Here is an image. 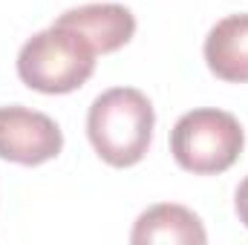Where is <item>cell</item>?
<instances>
[{
  "label": "cell",
  "mask_w": 248,
  "mask_h": 245,
  "mask_svg": "<svg viewBox=\"0 0 248 245\" xmlns=\"http://www.w3.org/2000/svg\"><path fill=\"white\" fill-rule=\"evenodd\" d=\"M63 147L61 127L46 113L26 107H0V159L15 165H44Z\"/></svg>",
  "instance_id": "obj_4"
},
{
  "label": "cell",
  "mask_w": 248,
  "mask_h": 245,
  "mask_svg": "<svg viewBox=\"0 0 248 245\" xmlns=\"http://www.w3.org/2000/svg\"><path fill=\"white\" fill-rule=\"evenodd\" d=\"M95 72V49L72 29L52 23L32 35L17 52V75L29 90L63 95L90 81Z\"/></svg>",
  "instance_id": "obj_2"
},
{
  "label": "cell",
  "mask_w": 248,
  "mask_h": 245,
  "mask_svg": "<svg viewBox=\"0 0 248 245\" xmlns=\"http://www.w3.org/2000/svg\"><path fill=\"white\" fill-rule=\"evenodd\" d=\"M234 211H237L240 222L248 228V176L240 182V187H237V196H234Z\"/></svg>",
  "instance_id": "obj_8"
},
{
  "label": "cell",
  "mask_w": 248,
  "mask_h": 245,
  "mask_svg": "<svg viewBox=\"0 0 248 245\" xmlns=\"http://www.w3.org/2000/svg\"><path fill=\"white\" fill-rule=\"evenodd\" d=\"M205 63L208 69L228 81L248 84V15L222 17L205 38Z\"/></svg>",
  "instance_id": "obj_6"
},
{
  "label": "cell",
  "mask_w": 248,
  "mask_h": 245,
  "mask_svg": "<svg viewBox=\"0 0 248 245\" xmlns=\"http://www.w3.org/2000/svg\"><path fill=\"white\" fill-rule=\"evenodd\" d=\"M130 240L136 245H144V243L202 245V243H208V234H205L202 219H199L193 211H187L185 205L162 202V205L147 208V211L136 219Z\"/></svg>",
  "instance_id": "obj_7"
},
{
  "label": "cell",
  "mask_w": 248,
  "mask_h": 245,
  "mask_svg": "<svg viewBox=\"0 0 248 245\" xmlns=\"http://www.w3.org/2000/svg\"><path fill=\"white\" fill-rule=\"evenodd\" d=\"M55 23L78 32L95 49V55L122 49L136 35V17L122 3H87L63 12Z\"/></svg>",
  "instance_id": "obj_5"
},
{
  "label": "cell",
  "mask_w": 248,
  "mask_h": 245,
  "mask_svg": "<svg viewBox=\"0 0 248 245\" xmlns=\"http://www.w3.org/2000/svg\"><path fill=\"white\" fill-rule=\"evenodd\" d=\"M156 113L150 98L133 87L101 92L87 113V136L110 168H133L147 156Z\"/></svg>",
  "instance_id": "obj_1"
},
{
  "label": "cell",
  "mask_w": 248,
  "mask_h": 245,
  "mask_svg": "<svg viewBox=\"0 0 248 245\" xmlns=\"http://www.w3.org/2000/svg\"><path fill=\"white\" fill-rule=\"evenodd\" d=\"M246 147L240 122L214 107L190 110L170 130V153L176 165L193 176H214L234 168Z\"/></svg>",
  "instance_id": "obj_3"
}]
</instances>
